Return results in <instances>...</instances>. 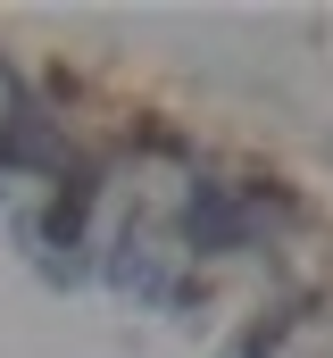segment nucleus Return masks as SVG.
Listing matches in <instances>:
<instances>
[{
    "label": "nucleus",
    "instance_id": "1",
    "mask_svg": "<svg viewBox=\"0 0 333 358\" xmlns=\"http://www.w3.org/2000/svg\"><path fill=\"white\" fill-rule=\"evenodd\" d=\"M192 242H200V250H234V242H250V208L225 192V183H200V200H192Z\"/></svg>",
    "mask_w": 333,
    "mask_h": 358
}]
</instances>
